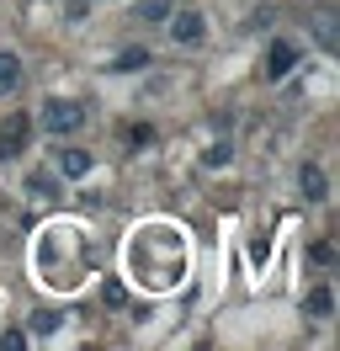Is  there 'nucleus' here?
<instances>
[{"instance_id": "obj_14", "label": "nucleus", "mask_w": 340, "mask_h": 351, "mask_svg": "<svg viewBox=\"0 0 340 351\" xmlns=\"http://www.w3.org/2000/svg\"><path fill=\"white\" fill-rule=\"evenodd\" d=\"M308 256H314L319 266H335V240H319L314 250H308Z\"/></svg>"}, {"instance_id": "obj_10", "label": "nucleus", "mask_w": 340, "mask_h": 351, "mask_svg": "<svg viewBox=\"0 0 340 351\" xmlns=\"http://www.w3.org/2000/svg\"><path fill=\"white\" fill-rule=\"evenodd\" d=\"M314 38H319V48H324V53H335V48H340V38H335V16H319V22H314Z\"/></svg>"}, {"instance_id": "obj_7", "label": "nucleus", "mask_w": 340, "mask_h": 351, "mask_svg": "<svg viewBox=\"0 0 340 351\" xmlns=\"http://www.w3.org/2000/svg\"><path fill=\"white\" fill-rule=\"evenodd\" d=\"M16 86H21V59H16V53H5V48H0V96H11Z\"/></svg>"}, {"instance_id": "obj_13", "label": "nucleus", "mask_w": 340, "mask_h": 351, "mask_svg": "<svg viewBox=\"0 0 340 351\" xmlns=\"http://www.w3.org/2000/svg\"><path fill=\"white\" fill-rule=\"evenodd\" d=\"M138 16H144V22H160V16H170V5L165 0H138Z\"/></svg>"}, {"instance_id": "obj_12", "label": "nucleus", "mask_w": 340, "mask_h": 351, "mask_svg": "<svg viewBox=\"0 0 340 351\" xmlns=\"http://www.w3.org/2000/svg\"><path fill=\"white\" fill-rule=\"evenodd\" d=\"M144 64H149V48H123L112 69H127V75H133V69H144Z\"/></svg>"}, {"instance_id": "obj_16", "label": "nucleus", "mask_w": 340, "mask_h": 351, "mask_svg": "<svg viewBox=\"0 0 340 351\" xmlns=\"http://www.w3.org/2000/svg\"><path fill=\"white\" fill-rule=\"evenodd\" d=\"M101 298H106V304H123L127 293H123V282H106V287H101Z\"/></svg>"}, {"instance_id": "obj_6", "label": "nucleus", "mask_w": 340, "mask_h": 351, "mask_svg": "<svg viewBox=\"0 0 340 351\" xmlns=\"http://www.w3.org/2000/svg\"><path fill=\"white\" fill-rule=\"evenodd\" d=\"M59 171L69 176V181H80V176H90V154L85 149H59Z\"/></svg>"}, {"instance_id": "obj_4", "label": "nucleus", "mask_w": 340, "mask_h": 351, "mask_svg": "<svg viewBox=\"0 0 340 351\" xmlns=\"http://www.w3.org/2000/svg\"><path fill=\"white\" fill-rule=\"evenodd\" d=\"M27 128H32L27 117H11V123L0 128V160H16V154L27 149Z\"/></svg>"}, {"instance_id": "obj_11", "label": "nucleus", "mask_w": 340, "mask_h": 351, "mask_svg": "<svg viewBox=\"0 0 340 351\" xmlns=\"http://www.w3.org/2000/svg\"><path fill=\"white\" fill-rule=\"evenodd\" d=\"M229 160H234L229 138H218V144H208V149H202V165H212V171H218V165H229Z\"/></svg>"}, {"instance_id": "obj_2", "label": "nucleus", "mask_w": 340, "mask_h": 351, "mask_svg": "<svg viewBox=\"0 0 340 351\" xmlns=\"http://www.w3.org/2000/svg\"><path fill=\"white\" fill-rule=\"evenodd\" d=\"M293 64H298V48L287 43V38H276L271 53H266V80H287V75H293Z\"/></svg>"}, {"instance_id": "obj_1", "label": "nucleus", "mask_w": 340, "mask_h": 351, "mask_svg": "<svg viewBox=\"0 0 340 351\" xmlns=\"http://www.w3.org/2000/svg\"><path fill=\"white\" fill-rule=\"evenodd\" d=\"M38 128L53 133V138H69V133L85 128V107L80 101H48V107L38 112Z\"/></svg>"}, {"instance_id": "obj_8", "label": "nucleus", "mask_w": 340, "mask_h": 351, "mask_svg": "<svg viewBox=\"0 0 340 351\" xmlns=\"http://www.w3.org/2000/svg\"><path fill=\"white\" fill-rule=\"evenodd\" d=\"M298 181H303V197H308V202H324V197H330V192H324V171H319V165H303V176H298Z\"/></svg>"}, {"instance_id": "obj_5", "label": "nucleus", "mask_w": 340, "mask_h": 351, "mask_svg": "<svg viewBox=\"0 0 340 351\" xmlns=\"http://www.w3.org/2000/svg\"><path fill=\"white\" fill-rule=\"evenodd\" d=\"M303 308H308L314 319H330V314H335V287H330V282H319L314 293L303 298Z\"/></svg>"}, {"instance_id": "obj_15", "label": "nucleus", "mask_w": 340, "mask_h": 351, "mask_svg": "<svg viewBox=\"0 0 340 351\" xmlns=\"http://www.w3.org/2000/svg\"><path fill=\"white\" fill-rule=\"evenodd\" d=\"M27 346V330H5V335H0V351H21Z\"/></svg>"}, {"instance_id": "obj_9", "label": "nucleus", "mask_w": 340, "mask_h": 351, "mask_svg": "<svg viewBox=\"0 0 340 351\" xmlns=\"http://www.w3.org/2000/svg\"><path fill=\"white\" fill-rule=\"evenodd\" d=\"M59 325H64L59 308H38V314H32V335H53Z\"/></svg>"}, {"instance_id": "obj_3", "label": "nucleus", "mask_w": 340, "mask_h": 351, "mask_svg": "<svg viewBox=\"0 0 340 351\" xmlns=\"http://www.w3.org/2000/svg\"><path fill=\"white\" fill-rule=\"evenodd\" d=\"M202 32H208V27H202V11H175V16H170V38H175V43H202Z\"/></svg>"}]
</instances>
